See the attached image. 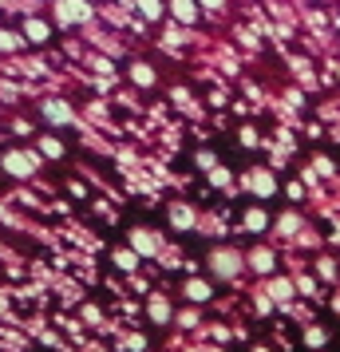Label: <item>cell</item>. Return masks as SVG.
<instances>
[{
	"label": "cell",
	"instance_id": "obj_1",
	"mask_svg": "<svg viewBox=\"0 0 340 352\" xmlns=\"http://www.w3.org/2000/svg\"><path fill=\"white\" fill-rule=\"evenodd\" d=\"M60 16L64 20H87L91 16V8H87L83 0H60Z\"/></svg>",
	"mask_w": 340,
	"mask_h": 352
},
{
	"label": "cell",
	"instance_id": "obj_2",
	"mask_svg": "<svg viewBox=\"0 0 340 352\" xmlns=\"http://www.w3.org/2000/svg\"><path fill=\"white\" fill-rule=\"evenodd\" d=\"M170 12H174L182 24H190V20L198 16V4H194V0H170Z\"/></svg>",
	"mask_w": 340,
	"mask_h": 352
},
{
	"label": "cell",
	"instance_id": "obj_3",
	"mask_svg": "<svg viewBox=\"0 0 340 352\" xmlns=\"http://www.w3.org/2000/svg\"><path fill=\"white\" fill-rule=\"evenodd\" d=\"M8 170H16V175H28V170H32L28 155H8Z\"/></svg>",
	"mask_w": 340,
	"mask_h": 352
},
{
	"label": "cell",
	"instance_id": "obj_4",
	"mask_svg": "<svg viewBox=\"0 0 340 352\" xmlns=\"http://www.w3.org/2000/svg\"><path fill=\"white\" fill-rule=\"evenodd\" d=\"M28 40H48V24H40V20H28Z\"/></svg>",
	"mask_w": 340,
	"mask_h": 352
},
{
	"label": "cell",
	"instance_id": "obj_5",
	"mask_svg": "<svg viewBox=\"0 0 340 352\" xmlns=\"http://www.w3.org/2000/svg\"><path fill=\"white\" fill-rule=\"evenodd\" d=\"M131 76H135L139 83H150V80H155V72H150L146 64H135V67H131Z\"/></svg>",
	"mask_w": 340,
	"mask_h": 352
},
{
	"label": "cell",
	"instance_id": "obj_6",
	"mask_svg": "<svg viewBox=\"0 0 340 352\" xmlns=\"http://www.w3.org/2000/svg\"><path fill=\"white\" fill-rule=\"evenodd\" d=\"M139 8H143V12H146L150 20H155V16L162 12V8H159V0H139Z\"/></svg>",
	"mask_w": 340,
	"mask_h": 352
},
{
	"label": "cell",
	"instance_id": "obj_7",
	"mask_svg": "<svg viewBox=\"0 0 340 352\" xmlns=\"http://www.w3.org/2000/svg\"><path fill=\"white\" fill-rule=\"evenodd\" d=\"M44 111H48L52 119H60V123H64V119H67V111H64V107H60V103H48V107H44Z\"/></svg>",
	"mask_w": 340,
	"mask_h": 352
},
{
	"label": "cell",
	"instance_id": "obj_8",
	"mask_svg": "<svg viewBox=\"0 0 340 352\" xmlns=\"http://www.w3.org/2000/svg\"><path fill=\"white\" fill-rule=\"evenodd\" d=\"M0 48H16V36H4V32H0Z\"/></svg>",
	"mask_w": 340,
	"mask_h": 352
},
{
	"label": "cell",
	"instance_id": "obj_9",
	"mask_svg": "<svg viewBox=\"0 0 340 352\" xmlns=\"http://www.w3.org/2000/svg\"><path fill=\"white\" fill-rule=\"evenodd\" d=\"M202 4H206V8H222V0H202Z\"/></svg>",
	"mask_w": 340,
	"mask_h": 352
}]
</instances>
